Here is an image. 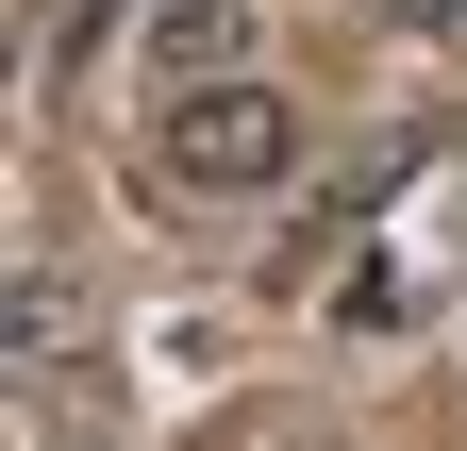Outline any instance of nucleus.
Here are the masks:
<instances>
[{
  "instance_id": "nucleus-1",
  "label": "nucleus",
  "mask_w": 467,
  "mask_h": 451,
  "mask_svg": "<svg viewBox=\"0 0 467 451\" xmlns=\"http://www.w3.org/2000/svg\"><path fill=\"white\" fill-rule=\"evenodd\" d=\"M167 167H184V184H284V167H301V118H284L267 84H201V100H167Z\"/></svg>"
},
{
  "instance_id": "nucleus-2",
  "label": "nucleus",
  "mask_w": 467,
  "mask_h": 451,
  "mask_svg": "<svg viewBox=\"0 0 467 451\" xmlns=\"http://www.w3.org/2000/svg\"><path fill=\"white\" fill-rule=\"evenodd\" d=\"M117 17H134L167 68H234V50H251V0H117Z\"/></svg>"
}]
</instances>
